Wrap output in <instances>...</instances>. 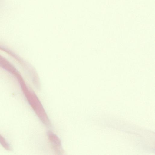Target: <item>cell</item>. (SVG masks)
I'll return each instance as SVG.
<instances>
[{
    "mask_svg": "<svg viewBox=\"0 0 155 155\" xmlns=\"http://www.w3.org/2000/svg\"><path fill=\"white\" fill-rule=\"evenodd\" d=\"M0 143L7 150H11V147L8 143L1 134H0Z\"/></svg>",
    "mask_w": 155,
    "mask_h": 155,
    "instance_id": "1",
    "label": "cell"
}]
</instances>
